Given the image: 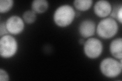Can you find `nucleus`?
<instances>
[{"label": "nucleus", "mask_w": 122, "mask_h": 81, "mask_svg": "<svg viewBox=\"0 0 122 81\" xmlns=\"http://www.w3.org/2000/svg\"><path fill=\"white\" fill-rule=\"evenodd\" d=\"M75 12L73 7L68 5L59 7L53 14V20L55 24L60 27H66L73 21Z\"/></svg>", "instance_id": "f257e3e1"}, {"label": "nucleus", "mask_w": 122, "mask_h": 81, "mask_svg": "<svg viewBox=\"0 0 122 81\" xmlns=\"http://www.w3.org/2000/svg\"><path fill=\"white\" fill-rule=\"evenodd\" d=\"M118 30L117 21L112 18H106L102 19L97 27V32L99 37L108 39L116 35Z\"/></svg>", "instance_id": "f03ea898"}, {"label": "nucleus", "mask_w": 122, "mask_h": 81, "mask_svg": "<svg viewBox=\"0 0 122 81\" xmlns=\"http://www.w3.org/2000/svg\"><path fill=\"white\" fill-rule=\"evenodd\" d=\"M100 69L102 74L105 76L110 78H115L121 73L122 60L120 62L112 58H106L101 62Z\"/></svg>", "instance_id": "7ed1b4c3"}, {"label": "nucleus", "mask_w": 122, "mask_h": 81, "mask_svg": "<svg viewBox=\"0 0 122 81\" xmlns=\"http://www.w3.org/2000/svg\"><path fill=\"white\" fill-rule=\"evenodd\" d=\"M18 48L17 41L9 34L1 37L0 39V55L4 58H9L16 53Z\"/></svg>", "instance_id": "20e7f679"}, {"label": "nucleus", "mask_w": 122, "mask_h": 81, "mask_svg": "<svg viewBox=\"0 0 122 81\" xmlns=\"http://www.w3.org/2000/svg\"><path fill=\"white\" fill-rule=\"evenodd\" d=\"M83 50L87 57L92 59L96 58L101 54L103 44L98 38H91L85 42Z\"/></svg>", "instance_id": "39448f33"}, {"label": "nucleus", "mask_w": 122, "mask_h": 81, "mask_svg": "<svg viewBox=\"0 0 122 81\" xmlns=\"http://www.w3.org/2000/svg\"><path fill=\"white\" fill-rule=\"evenodd\" d=\"M5 24L8 32L13 34L20 33L24 29V21L20 16L16 15L11 16L8 18Z\"/></svg>", "instance_id": "423d86ee"}, {"label": "nucleus", "mask_w": 122, "mask_h": 81, "mask_svg": "<svg viewBox=\"0 0 122 81\" xmlns=\"http://www.w3.org/2000/svg\"><path fill=\"white\" fill-rule=\"evenodd\" d=\"M94 12L99 17L104 18L110 14L112 7L110 3L105 0H100L95 4Z\"/></svg>", "instance_id": "0eeeda50"}, {"label": "nucleus", "mask_w": 122, "mask_h": 81, "mask_svg": "<svg viewBox=\"0 0 122 81\" xmlns=\"http://www.w3.org/2000/svg\"><path fill=\"white\" fill-rule=\"evenodd\" d=\"M96 30V24L91 20L82 21L79 26V32L81 35L85 38L92 36Z\"/></svg>", "instance_id": "6e6552de"}, {"label": "nucleus", "mask_w": 122, "mask_h": 81, "mask_svg": "<svg viewBox=\"0 0 122 81\" xmlns=\"http://www.w3.org/2000/svg\"><path fill=\"white\" fill-rule=\"evenodd\" d=\"M110 51L112 55L117 59H122V39L117 38L113 40L110 45Z\"/></svg>", "instance_id": "1a4fd4ad"}, {"label": "nucleus", "mask_w": 122, "mask_h": 81, "mask_svg": "<svg viewBox=\"0 0 122 81\" xmlns=\"http://www.w3.org/2000/svg\"><path fill=\"white\" fill-rule=\"evenodd\" d=\"M48 3L46 0H34L32 3V10L36 13H42L48 8Z\"/></svg>", "instance_id": "9d476101"}, {"label": "nucleus", "mask_w": 122, "mask_h": 81, "mask_svg": "<svg viewBox=\"0 0 122 81\" xmlns=\"http://www.w3.org/2000/svg\"><path fill=\"white\" fill-rule=\"evenodd\" d=\"M74 5L76 9L79 11H86L88 10L92 5L93 1L92 0H75L74 1Z\"/></svg>", "instance_id": "9b49d317"}, {"label": "nucleus", "mask_w": 122, "mask_h": 81, "mask_svg": "<svg viewBox=\"0 0 122 81\" xmlns=\"http://www.w3.org/2000/svg\"><path fill=\"white\" fill-rule=\"evenodd\" d=\"M24 20L27 24H32L36 19V13L32 10L26 11L22 15Z\"/></svg>", "instance_id": "f8f14e48"}, {"label": "nucleus", "mask_w": 122, "mask_h": 81, "mask_svg": "<svg viewBox=\"0 0 122 81\" xmlns=\"http://www.w3.org/2000/svg\"><path fill=\"white\" fill-rule=\"evenodd\" d=\"M12 0H1L0 1V12L6 13L9 11L13 5Z\"/></svg>", "instance_id": "ddd939ff"}, {"label": "nucleus", "mask_w": 122, "mask_h": 81, "mask_svg": "<svg viewBox=\"0 0 122 81\" xmlns=\"http://www.w3.org/2000/svg\"><path fill=\"white\" fill-rule=\"evenodd\" d=\"M0 80L1 81H7L9 80V75L2 68L0 69Z\"/></svg>", "instance_id": "4468645a"}, {"label": "nucleus", "mask_w": 122, "mask_h": 81, "mask_svg": "<svg viewBox=\"0 0 122 81\" xmlns=\"http://www.w3.org/2000/svg\"><path fill=\"white\" fill-rule=\"evenodd\" d=\"M8 30L7 29L6 24L4 22L1 23V25H0V36L1 37H2L6 34H8Z\"/></svg>", "instance_id": "2eb2a0df"}, {"label": "nucleus", "mask_w": 122, "mask_h": 81, "mask_svg": "<svg viewBox=\"0 0 122 81\" xmlns=\"http://www.w3.org/2000/svg\"><path fill=\"white\" fill-rule=\"evenodd\" d=\"M122 6H120L119 10L117 11V17L116 18L117 19L118 21H119L120 24H122Z\"/></svg>", "instance_id": "dca6fc26"}, {"label": "nucleus", "mask_w": 122, "mask_h": 81, "mask_svg": "<svg viewBox=\"0 0 122 81\" xmlns=\"http://www.w3.org/2000/svg\"><path fill=\"white\" fill-rule=\"evenodd\" d=\"M85 40L83 39V38H80L79 40V43L80 44H83L84 45V44H85Z\"/></svg>", "instance_id": "f3484780"}]
</instances>
